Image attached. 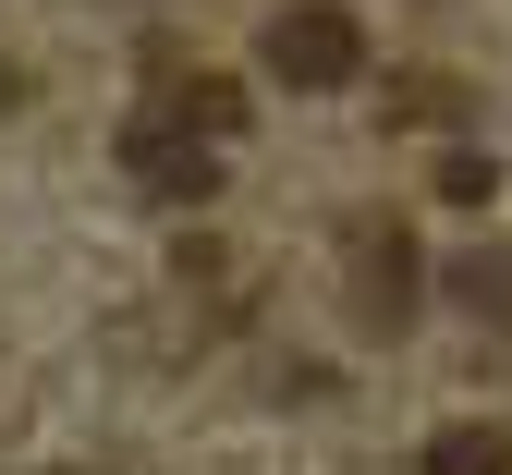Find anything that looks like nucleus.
<instances>
[{"label": "nucleus", "instance_id": "nucleus-1", "mask_svg": "<svg viewBox=\"0 0 512 475\" xmlns=\"http://www.w3.org/2000/svg\"><path fill=\"white\" fill-rule=\"evenodd\" d=\"M244 134V86L196 74V61H147V110L122 122V171L147 195H220V147Z\"/></svg>", "mask_w": 512, "mask_h": 475}, {"label": "nucleus", "instance_id": "nucleus-2", "mask_svg": "<svg viewBox=\"0 0 512 475\" xmlns=\"http://www.w3.org/2000/svg\"><path fill=\"white\" fill-rule=\"evenodd\" d=\"M269 74L281 86H305V98H330V86H354L366 74V25L342 13V0H293V13H269Z\"/></svg>", "mask_w": 512, "mask_h": 475}, {"label": "nucleus", "instance_id": "nucleus-3", "mask_svg": "<svg viewBox=\"0 0 512 475\" xmlns=\"http://www.w3.org/2000/svg\"><path fill=\"white\" fill-rule=\"evenodd\" d=\"M342 268H354V329H391L415 317V244H403V220H354L342 232Z\"/></svg>", "mask_w": 512, "mask_h": 475}, {"label": "nucleus", "instance_id": "nucleus-4", "mask_svg": "<svg viewBox=\"0 0 512 475\" xmlns=\"http://www.w3.org/2000/svg\"><path fill=\"white\" fill-rule=\"evenodd\" d=\"M427 475H512V439L500 427H439L427 439Z\"/></svg>", "mask_w": 512, "mask_h": 475}, {"label": "nucleus", "instance_id": "nucleus-5", "mask_svg": "<svg viewBox=\"0 0 512 475\" xmlns=\"http://www.w3.org/2000/svg\"><path fill=\"white\" fill-rule=\"evenodd\" d=\"M464 305H488V317H512V268H500V256H464Z\"/></svg>", "mask_w": 512, "mask_h": 475}, {"label": "nucleus", "instance_id": "nucleus-6", "mask_svg": "<svg viewBox=\"0 0 512 475\" xmlns=\"http://www.w3.org/2000/svg\"><path fill=\"white\" fill-rule=\"evenodd\" d=\"M13 98H25V74H13V61H0V110H13Z\"/></svg>", "mask_w": 512, "mask_h": 475}]
</instances>
